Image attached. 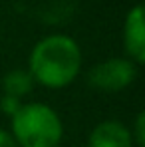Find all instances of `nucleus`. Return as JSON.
I'll use <instances>...</instances> for the list:
<instances>
[{
	"instance_id": "3",
	"label": "nucleus",
	"mask_w": 145,
	"mask_h": 147,
	"mask_svg": "<svg viewBox=\"0 0 145 147\" xmlns=\"http://www.w3.org/2000/svg\"><path fill=\"white\" fill-rule=\"evenodd\" d=\"M137 78V64L129 58L103 60L88 72V84L99 92H121L129 88Z\"/></svg>"
},
{
	"instance_id": "9",
	"label": "nucleus",
	"mask_w": 145,
	"mask_h": 147,
	"mask_svg": "<svg viewBox=\"0 0 145 147\" xmlns=\"http://www.w3.org/2000/svg\"><path fill=\"white\" fill-rule=\"evenodd\" d=\"M0 147H18L16 141H14V137L10 135V131L0 129Z\"/></svg>"
},
{
	"instance_id": "5",
	"label": "nucleus",
	"mask_w": 145,
	"mask_h": 147,
	"mask_svg": "<svg viewBox=\"0 0 145 147\" xmlns=\"http://www.w3.org/2000/svg\"><path fill=\"white\" fill-rule=\"evenodd\" d=\"M133 137L127 125L115 119L97 123L88 137V147H133Z\"/></svg>"
},
{
	"instance_id": "7",
	"label": "nucleus",
	"mask_w": 145,
	"mask_h": 147,
	"mask_svg": "<svg viewBox=\"0 0 145 147\" xmlns=\"http://www.w3.org/2000/svg\"><path fill=\"white\" fill-rule=\"evenodd\" d=\"M143 129H145V113H139V115L135 117L133 129H129V131H131V137H133V143L137 147H143V143H145Z\"/></svg>"
},
{
	"instance_id": "2",
	"label": "nucleus",
	"mask_w": 145,
	"mask_h": 147,
	"mask_svg": "<svg viewBox=\"0 0 145 147\" xmlns=\"http://www.w3.org/2000/svg\"><path fill=\"white\" fill-rule=\"evenodd\" d=\"M10 135L18 147H58L64 139V123L46 103H22L10 117Z\"/></svg>"
},
{
	"instance_id": "8",
	"label": "nucleus",
	"mask_w": 145,
	"mask_h": 147,
	"mask_svg": "<svg viewBox=\"0 0 145 147\" xmlns=\"http://www.w3.org/2000/svg\"><path fill=\"white\" fill-rule=\"evenodd\" d=\"M20 105H22L20 99L10 98V96H4V94H2V98H0V109H2L8 117H12V115L20 109Z\"/></svg>"
},
{
	"instance_id": "4",
	"label": "nucleus",
	"mask_w": 145,
	"mask_h": 147,
	"mask_svg": "<svg viewBox=\"0 0 145 147\" xmlns=\"http://www.w3.org/2000/svg\"><path fill=\"white\" fill-rule=\"evenodd\" d=\"M123 48L127 58L141 66L145 62V22H143V6H133L123 24Z\"/></svg>"
},
{
	"instance_id": "6",
	"label": "nucleus",
	"mask_w": 145,
	"mask_h": 147,
	"mask_svg": "<svg viewBox=\"0 0 145 147\" xmlns=\"http://www.w3.org/2000/svg\"><path fill=\"white\" fill-rule=\"evenodd\" d=\"M34 78L30 76L28 70H10L2 78V94L10 96V98L22 99L24 96H28L34 88Z\"/></svg>"
},
{
	"instance_id": "1",
	"label": "nucleus",
	"mask_w": 145,
	"mask_h": 147,
	"mask_svg": "<svg viewBox=\"0 0 145 147\" xmlns=\"http://www.w3.org/2000/svg\"><path fill=\"white\" fill-rule=\"evenodd\" d=\"M82 70V50L78 42L64 36L52 34L40 40L28 58V72L40 86L50 90H62L70 86Z\"/></svg>"
}]
</instances>
